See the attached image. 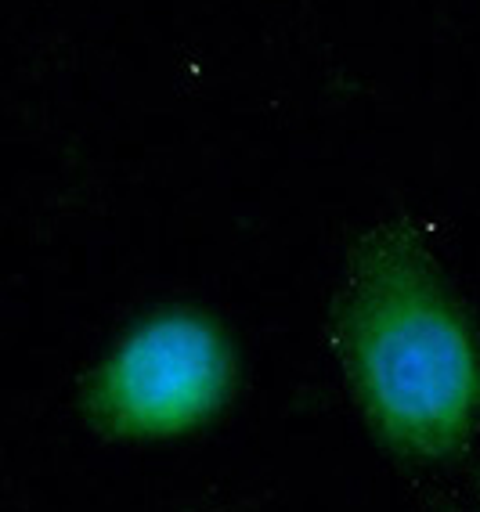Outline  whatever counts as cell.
<instances>
[{
  "instance_id": "7a4b0ae2",
  "label": "cell",
  "mask_w": 480,
  "mask_h": 512,
  "mask_svg": "<svg viewBox=\"0 0 480 512\" xmlns=\"http://www.w3.org/2000/svg\"><path fill=\"white\" fill-rule=\"evenodd\" d=\"M239 361L221 321L163 307L112 343L84 379V415L120 444H159L203 430L228 408Z\"/></svg>"
},
{
  "instance_id": "6da1fadb",
  "label": "cell",
  "mask_w": 480,
  "mask_h": 512,
  "mask_svg": "<svg viewBox=\"0 0 480 512\" xmlns=\"http://www.w3.org/2000/svg\"><path fill=\"white\" fill-rule=\"evenodd\" d=\"M336 361L372 437L452 462L480 426V336L430 238L405 217L354 238L333 300Z\"/></svg>"
}]
</instances>
